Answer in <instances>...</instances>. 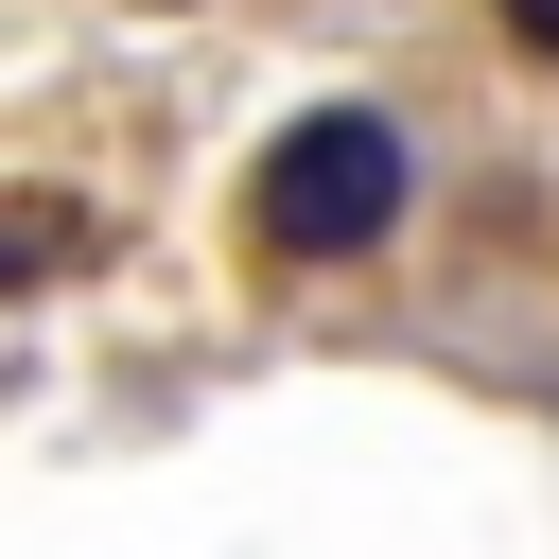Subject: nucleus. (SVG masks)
<instances>
[{
    "mask_svg": "<svg viewBox=\"0 0 559 559\" xmlns=\"http://www.w3.org/2000/svg\"><path fill=\"white\" fill-rule=\"evenodd\" d=\"M507 35H524V52H559V0H507Z\"/></svg>",
    "mask_w": 559,
    "mask_h": 559,
    "instance_id": "nucleus-2",
    "label": "nucleus"
},
{
    "mask_svg": "<svg viewBox=\"0 0 559 559\" xmlns=\"http://www.w3.org/2000/svg\"><path fill=\"white\" fill-rule=\"evenodd\" d=\"M402 210H419V140H402L384 105H314V122H280V140H262V175H245V245H262L280 280L367 262Z\"/></svg>",
    "mask_w": 559,
    "mask_h": 559,
    "instance_id": "nucleus-1",
    "label": "nucleus"
}]
</instances>
